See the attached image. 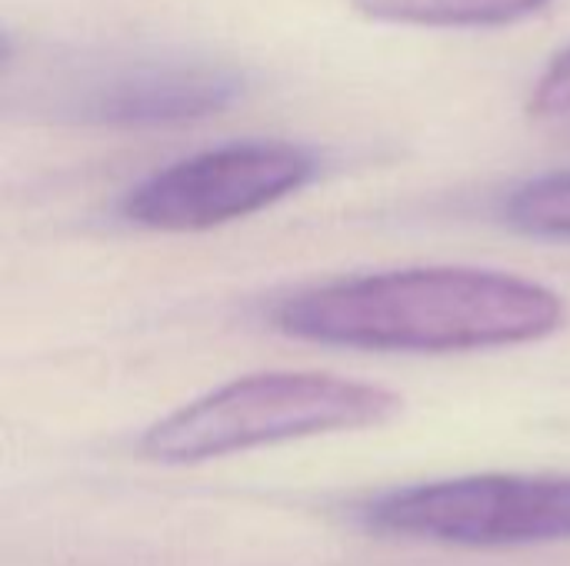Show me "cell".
<instances>
[{
    "instance_id": "obj_6",
    "label": "cell",
    "mask_w": 570,
    "mask_h": 566,
    "mask_svg": "<svg viewBox=\"0 0 570 566\" xmlns=\"http://www.w3.org/2000/svg\"><path fill=\"white\" fill-rule=\"evenodd\" d=\"M351 7L377 23L488 30L521 23L551 7V0H351Z\"/></svg>"
},
{
    "instance_id": "obj_7",
    "label": "cell",
    "mask_w": 570,
    "mask_h": 566,
    "mask_svg": "<svg viewBox=\"0 0 570 566\" xmlns=\"http://www.w3.org/2000/svg\"><path fill=\"white\" fill-rule=\"evenodd\" d=\"M501 220L538 240H570V167L521 180L501 200Z\"/></svg>"
},
{
    "instance_id": "obj_3",
    "label": "cell",
    "mask_w": 570,
    "mask_h": 566,
    "mask_svg": "<svg viewBox=\"0 0 570 566\" xmlns=\"http://www.w3.org/2000/svg\"><path fill=\"white\" fill-rule=\"evenodd\" d=\"M401 397L317 370H267L220 384L150 424L140 457L164 467H194L294 440L371 430L394 420Z\"/></svg>"
},
{
    "instance_id": "obj_8",
    "label": "cell",
    "mask_w": 570,
    "mask_h": 566,
    "mask_svg": "<svg viewBox=\"0 0 570 566\" xmlns=\"http://www.w3.org/2000/svg\"><path fill=\"white\" fill-rule=\"evenodd\" d=\"M528 113L538 120H570V47L561 50L538 77Z\"/></svg>"
},
{
    "instance_id": "obj_5",
    "label": "cell",
    "mask_w": 570,
    "mask_h": 566,
    "mask_svg": "<svg viewBox=\"0 0 570 566\" xmlns=\"http://www.w3.org/2000/svg\"><path fill=\"white\" fill-rule=\"evenodd\" d=\"M317 173V153L301 143L230 140L134 183L120 200V217L160 234L214 230L294 197Z\"/></svg>"
},
{
    "instance_id": "obj_1",
    "label": "cell",
    "mask_w": 570,
    "mask_h": 566,
    "mask_svg": "<svg viewBox=\"0 0 570 566\" xmlns=\"http://www.w3.org/2000/svg\"><path fill=\"white\" fill-rule=\"evenodd\" d=\"M284 337L367 354H474L538 344L564 327L551 287L484 267H404L337 277L281 297Z\"/></svg>"
},
{
    "instance_id": "obj_2",
    "label": "cell",
    "mask_w": 570,
    "mask_h": 566,
    "mask_svg": "<svg viewBox=\"0 0 570 566\" xmlns=\"http://www.w3.org/2000/svg\"><path fill=\"white\" fill-rule=\"evenodd\" d=\"M3 90L57 123L154 130L224 113L244 100L247 77L190 50L60 47L23 50V70H3Z\"/></svg>"
},
{
    "instance_id": "obj_4",
    "label": "cell",
    "mask_w": 570,
    "mask_h": 566,
    "mask_svg": "<svg viewBox=\"0 0 570 566\" xmlns=\"http://www.w3.org/2000/svg\"><path fill=\"white\" fill-rule=\"evenodd\" d=\"M374 534L468 547H544L570 540V474H468L394 487L361 504Z\"/></svg>"
}]
</instances>
